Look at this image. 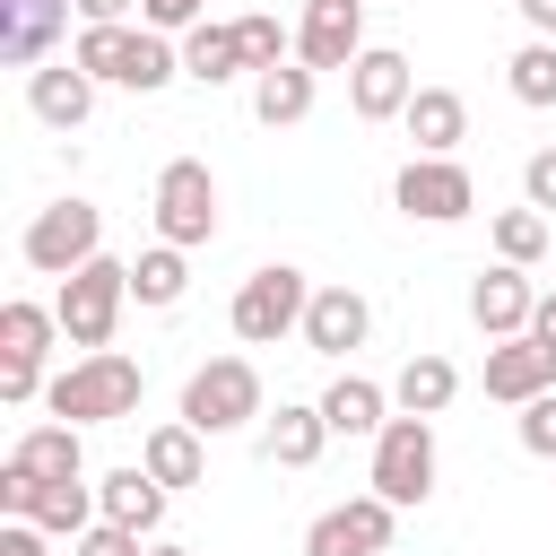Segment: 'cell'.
<instances>
[{"instance_id": "cell-1", "label": "cell", "mask_w": 556, "mask_h": 556, "mask_svg": "<svg viewBox=\"0 0 556 556\" xmlns=\"http://www.w3.org/2000/svg\"><path fill=\"white\" fill-rule=\"evenodd\" d=\"M70 61L96 78V87H130V96H156L182 78V43L148 35V26H78Z\"/></svg>"}, {"instance_id": "cell-2", "label": "cell", "mask_w": 556, "mask_h": 556, "mask_svg": "<svg viewBox=\"0 0 556 556\" xmlns=\"http://www.w3.org/2000/svg\"><path fill=\"white\" fill-rule=\"evenodd\" d=\"M139 391H148L139 356L104 348V356H70V365L43 382V408H52L61 426H113V417H130V408H139Z\"/></svg>"}, {"instance_id": "cell-3", "label": "cell", "mask_w": 556, "mask_h": 556, "mask_svg": "<svg viewBox=\"0 0 556 556\" xmlns=\"http://www.w3.org/2000/svg\"><path fill=\"white\" fill-rule=\"evenodd\" d=\"M52 313H61V339H70L78 356H104V348H113V330H122V313H130V261L96 252L78 278H61Z\"/></svg>"}, {"instance_id": "cell-4", "label": "cell", "mask_w": 556, "mask_h": 556, "mask_svg": "<svg viewBox=\"0 0 556 556\" xmlns=\"http://www.w3.org/2000/svg\"><path fill=\"white\" fill-rule=\"evenodd\" d=\"M17 252H26V269H43V278H78L96 252H104V208L96 200H43L35 217H26V235H17Z\"/></svg>"}, {"instance_id": "cell-5", "label": "cell", "mask_w": 556, "mask_h": 556, "mask_svg": "<svg viewBox=\"0 0 556 556\" xmlns=\"http://www.w3.org/2000/svg\"><path fill=\"white\" fill-rule=\"evenodd\" d=\"M304 304H313V278H304L295 261H261V269L235 287L226 321H235L243 348H278L287 330H304Z\"/></svg>"}, {"instance_id": "cell-6", "label": "cell", "mask_w": 556, "mask_h": 556, "mask_svg": "<svg viewBox=\"0 0 556 556\" xmlns=\"http://www.w3.org/2000/svg\"><path fill=\"white\" fill-rule=\"evenodd\" d=\"M252 417H261V365L252 356L191 365V382H182V426L191 434H243Z\"/></svg>"}, {"instance_id": "cell-7", "label": "cell", "mask_w": 556, "mask_h": 556, "mask_svg": "<svg viewBox=\"0 0 556 556\" xmlns=\"http://www.w3.org/2000/svg\"><path fill=\"white\" fill-rule=\"evenodd\" d=\"M434 469H443V452H434V417H391L382 434H374V469H365V495H382V504H426L434 495Z\"/></svg>"}, {"instance_id": "cell-8", "label": "cell", "mask_w": 556, "mask_h": 556, "mask_svg": "<svg viewBox=\"0 0 556 556\" xmlns=\"http://www.w3.org/2000/svg\"><path fill=\"white\" fill-rule=\"evenodd\" d=\"M148 217H156V243H174V252L217 243V174L200 156H174L156 174V191H148Z\"/></svg>"}, {"instance_id": "cell-9", "label": "cell", "mask_w": 556, "mask_h": 556, "mask_svg": "<svg viewBox=\"0 0 556 556\" xmlns=\"http://www.w3.org/2000/svg\"><path fill=\"white\" fill-rule=\"evenodd\" d=\"M52 339H61V313H52V304H26V295L0 304V400H9V408L43 400V356H52Z\"/></svg>"}, {"instance_id": "cell-10", "label": "cell", "mask_w": 556, "mask_h": 556, "mask_svg": "<svg viewBox=\"0 0 556 556\" xmlns=\"http://www.w3.org/2000/svg\"><path fill=\"white\" fill-rule=\"evenodd\" d=\"M391 208L417 217V226H460V217L478 208V182H469L460 156H408V165L391 174Z\"/></svg>"}, {"instance_id": "cell-11", "label": "cell", "mask_w": 556, "mask_h": 556, "mask_svg": "<svg viewBox=\"0 0 556 556\" xmlns=\"http://www.w3.org/2000/svg\"><path fill=\"white\" fill-rule=\"evenodd\" d=\"M391 530H400V504L348 495V504L304 521V556H391Z\"/></svg>"}, {"instance_id": "cell-12", "label": "cell", "mask_w": 556, "mask_h": 556, "mask_svg": "<svg viewBox=\"0 0 556 556\" xmlns=\"http://www.w3.org/2000/svg\"><path fill=\"white\" fill-rule=\"evenodd\" d=\"M295 61L304 70H356L365 61V0H304Z\"/></svg>"}, {"instance_id": "cell-13", "label": "cell", "mask_w": 556, "mask_h": 556, "mask_svg": "<svg viewBox=\"0 0 556 556\" xmlns=\"http://www.w3.org/2000/svg\"><path fill=\"white\" fill-rule=\"evenodd\" d=\"M408 96H417V70H408V52H391V43H365V61L348 70V113H356V122H400V113H408Z\"/></svg>"}, {"instance_id": "cell-14", "label": "cell", "mask_w": 556, "mask_h": 556, "mask_svg": "<svg viewBox=\"0 0 556 556\" xmlns=\"http://www.w3.org/2000/svg\"><path fill=\"white\" fill-rule=\"evenodd\" d=\"M530 313H539L530 269L495 261V269H478V278H469V321H478L486 339H521V330H530Z\"/></svg>"}, {"instance_id": "cell-15", "label": "cell", "mask_w": 556, "mask_h": 556, "mask_svg": "<svg viewBox=\"0 0 556 556\" xmlns=\"http://www.w3.org/2000/svg\"><path fill=\"white\" fill-rule=\"evenodd\" d=\"M313 356H356L365 339H374V304L356 295V287H313V304H304V330H295Z\"/></svg>"}, {"instance_id": "cell-16", "label": "cell", "mask_w": 556, "mask_h": 556, "mask_svg": "<svg viewBox=\"0 0 556 556\" xmlns=\"http://www.w3.org/2000/svg\"><path fill=\"white\" fill-rule=\"evenodd\" d=\"M539 391H556V356L521 330V339H495L486 348V400H504V408H530Z\"/></svg>"}, {"instance_id": "cell-17", "label": "cell", "mask_w": 556, "mask_h": 556, "mask_svg": "<svg viewBox=\"0 0 556 556\" xmlns=\"http://www.w3.org/2000/svg\"><path fill=\"white\" fill-rule=\"evenodd\" d=\"M78 0H0V61L9 70H43V52L61 43Z\"/></svg>"}, {"instance_id": "cell-18", "label": "cell", "mask_w": 556, "mask_h": 556, "mask_svg": "<svg viewBox=\"0 0 556 556\" xmlns=\"http://www.w3.org/2000/svg\"><path fill=\"white\" fill-rule=\"evenodd\" d=\"M26 113H35L43 130H78V122L96 113V78H87L78 61H43V70H26Z\"/></svg>"}, {"instance_id": "cell-19", "label": "cell", "mask_w": 556, "mask_h": 556, "mask_svg": "<svg viewBox=\"0 0 556 556\" xmlns=\"http://www.w3.org/2000/svg\"><path fill=\"white\" fill-rule=\"evenodd\" d=\"M400 130L417 139V156H460V139H469V104H460V87H417L408 113H400Z\"/></svg>"}, {"instance_id": "cell-20", "label": "cell", "mask_w": 556, "mask_h": 556, "mask_svg": "<svg viewBox=\"0 0 556 556\" xmlns=\"http://www.w3.org/2000/svg\"><path fill=\"white\" fill-rule=\"evenodd\" d=\"M96 513L122 521V530H139V539H156V521H165V486H156L139 460H122V469L96 478Z\"/></svg>"}, {"instance_id": "cell-21", "label": "cell", "mask_w": 556, "mask_h": 556, "mask_svg": "<svg viewBox=\"0 0 556 556\" xmlns=\"http://www.w3.org/2000/svg\"><path fill=\"white\" fill-rule=\"evenodd\" d=\"M452 400H460V365H452V356H434V348H426V356H408V365L391 374V408H400V417H443Z\"/></svg>"}, {"instance_id": "cell-22", "label": "cell", "mask_w": 556, "mask_h": 556, "mask_svg": "<svg viewBox=\"0 0 556 556\" xmlns=\"http://www.w3.org/2000/svg\"><path fill=\"white\" fill-rule=\"evenodd\" d=\"M321 417H330V434H382L391 426V382H374V374H339L330 391H321Z\"/></svg>"}, {"instance_id": "cell-23", "label": "cell", "mask_w": 556, "mask_h": 556, "mask_svg": "<svg viewBox=\"0 0 556 556\" xmlns=\"http://www.w3.org/2000/svg\"><path fill=\"white\" fill-rule=\"evenodd\" d=\"M321 443H330V417H321V400H278V417H269L261 452H269L278 469H313V460H321Z\"/></svg>"}, {"instance_id": "cell-24", "label": "cell", "mask_w": 556, "mask_h": 556, "mask_svg": "<svg viewBox=\"0 0 556 556\" xmlns=\"http://www.w3.org/2000/svg\"><path fill=\"white\" fill-rule=\"evenodd\" d=\"M208 434H191L182 417H165V426H148V443H139V469L174 495V486H200V469H208V452H200Z\"/></svg>"}, {"instance_id": "cell-25", "label": "cell", "mask_w": 556, "mask_h": 556, "mask_svg": "<svg viewBox=\"0 0 556 556\" xmlns=\"http://www.w3.org/2000/svg\"><path fill=\"white\" fill-rule=\"evenodd\" d=\"M313 96H321V70H304V61H278V70L252 78V113H261L269 130H295V122L313 113Z\"/></svg>"}, {"instance_id": "cell-26", "label": "cell", "mask_w": 556, "mask_h": 556, "mask_svg": "<svg viewBox=\"0 0 556 556\" xmlns=\"http://www.w3.org/2000/svg\"><path fill=\"white\" fill-rule=\"evenodd\" d=\"M9 460H17L26 478H87V452H78V426H61V417H43V426H26V434L9 443Z\"/></svg>"}, {"instance_id": "cell-27", "label": "cell", "mask_w": 556, "mask_h": 556, "mask_svg": "<svg viewBox=\"0 0 556 556\" xmlns=\"http://www.w3.org/2000/svg\"><path fill=\"white\" fill-rule=\"evenodd\" d=\"M191 295V252H174V243H148L139 261H130V304H148V313H174Z\"/></svg>"}, {"instance_id": "cell-28", "label": "cell", "mask_w": 556, "mask_h": 556, "mask_svg": "<svg viewBox=\"0 0 556 556\" xmlns=\"http://www.w3.org/2000/svg\"><path fill=\"white\" fill-rule=\"evenodd\" d=\"M182 78H200V87H226V78H243V43H235V26H191L182 35Z\"/></svg>"}, {"instance_id": "cell-29", "label": "cell", "mask_w": 556, "mask_h": 556, "mask_svg": "<svg viewBox=\"0 0 556 556\" xmlns=\"http://www.w3.org/2000/svg\"><path fill=\"white\" fill-rule=\"evenodd\" d=\"M504 87H513L530 113H556V43H547V35H530V43L504 61Z\"/></svg>"}, {"instance_id": "cell-30", "label": "cell", "mask_w": 556, "mask_h": 556, "mask_svg": "<svg viewBox=\"0 0 556 556\" xmlns=\"http://www.w3.org/2000/svg\"><path fill=\"white\" fill-rule=\"evenodd\" d=\"M495 261H513V269H539L547 261V217L521 200V208H495Z\"/></svg>"}, {"instance_id": "cell-31", "label": "cell", "mask_w": 556, "mask_h": 556, "mask_svg": "<svg viewBox=\"0 0 556 556\" xmlns=\"http://www.w3.org/2000/svg\"><path fill=\"white\" fill-rule=\"evenodd\" d=\"M235 43H243V70H252V78H261V70H278V61H295V35H287L269 9L235 17Z\"/></svg>"}, {"instance_id": "cell-32", "label": "cell", "mask_w": 556, "mask_h": 556, "mask_svg": "<svg viewBox=\"0 0 556 556\" xmlns=\"http://www.w3.org/2000/svg\"><path fill=\"white\" fill-rule=\"evenodd\" d=\"M513 434H521V452H530V460H556V391H539V400L513 417Z\"/></svg>"}, {"instance_id": "cell-33", "label": "cell", "mask_w": 556, "mask_h": 556, "mask_svg": "<svg viewBox=\"0 0 556 556\" xmlns=\"http://www.w3.org/2000/svg\"><path fill=\"white\" fill-rule=\"evenodd\" d=\"M139 26L148 35H191V26H208V0H139Z\"/></svg>"}, {"instance_id": "cell-34", "label": "cell", "mask_w": 556, "mask_h": 556, "mask_svg": "<svg viewBox=\"0 0 556 556\" xmlns=\"http://www.w3.org/2000/svg\"><path fill=\"white\" fill-rule=\"evenodd\" d=\"M70 556H148V539H139V530H122V521H96V530H78V539H70Z\"/></svg>"}, {"instance_id": "cell-35", "label": "cell", "mask_w": 556, "mask_h": 556, "mask_svg": "<svg viewBox=\"0 0 556 556\" xmlns=\"http://www.w3.org/2000/svg\"><path fill=\"white\" fill-rule=\"evenodd\" d=\"M521 200H530L539 217H556V148H530V165H521Z\"/></svg>"}, {"instance_id": "cell-36", "label": "cell", "mask_w": 556, "mask_h": 556, "mask_svg": "<svg viewBox=\"0 0 556 556\" xmlns=\"http://www.w3.org/2000/svg\"><path fill=\"white\" fill-rule=\"evenodd\" d=\"M43 539H52V530H35V521H9V530H0V556H43Z\"/></svg>"}, {"instance_id": "cell-37", "label": "cell", "mask_w": 556, "mask_h": 556, "mask_svg": "<svg viewBox=\"0 0 556 556\" xmlns=\"http://www.w3.org/2000/svg\"><path fill=\"white\" fill-rule=\"evenodd\" d=\"M130 9H139V0H78L87 26H130Z\"/></svg>"}, {"instance_id": "cell-38", "label": "cell", "mask_w": 556, "mask_h": 556, "mask_svg": "<svg viewBox=\"0 0 556 556\" xmlns=\"http://www.w3.org/2000/svg\"><path fill=\"white\" fill-rule=\"evenodd\" d=\"M513 9H521V26H530V35H547V43H556V0H513Z\"/></svg>"}, {"instance_id": "cell-39", "label": "cell", "mask_w": 556, "mask_h": 556, "mask_svg": "<svg viewBox=\"0 0 556 556\" xmlns=\"http://www.w3.org/2000/svg\"><path fill=\"white\" fill-rule=\"evenodd\" d=\"M530 339L556 356V295H539V313H530Z\"/></svg>"}, {"instance_id": "cell-40", "label": "cell", "mask_w": 556, "mask_h": 556, "mask_svg": "<svg viewBox=\"0 0 556 556\" xmlns=\"http://www.w3.org/2000/svg\"><path fill=\"white\" fill-rule=\"evenodd\" d=\"M148 556H191V547H174V539H148Z\"/></svg>"}]
</instances>
